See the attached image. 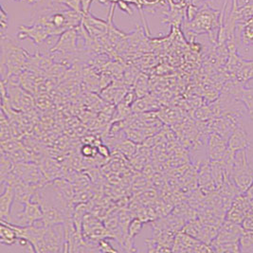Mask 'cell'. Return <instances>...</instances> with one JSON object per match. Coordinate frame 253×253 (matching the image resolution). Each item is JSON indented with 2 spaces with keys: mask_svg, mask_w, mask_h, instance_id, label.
I'll list each match as a JSON object with an SVG mask.
<instances>
[{
  "mask_svg": "<svg viewBox=\"0 0 253 253\" xmlns=\"http://www.w3.org/2000/svg\"><path fill=\"white\" fill-rule=\"evenodd\" d=\"M230 177L241 194H244L253 182V172L249 164L247 149L235 153Z\"/></svg>",
  "mask_w": 253,
  "mask_h": 253,
  "instance_id": "cell-1",
  "label": "cell"
},
{
  "mask_svg": "<svg viewBox=\"0 0 253 253\" xmlns=\"http://www.w3.org/2000/svg\"><path fill=\"white\" fill-rule=\"evenodd\" d=\"M57 35L61 34L59 33L57 29L48 21L47 17H42L32 27H20L18 38L21 40L30 38L35 44H41L47 37Z\"/></svg>",
  "mask_w": 253,
  "mask_h": 253,
  "instance_id": "cell-2",
  "label": "cell"
},
{
  "mask_svg": "<svg viewBox=\"0 0 253 253\" xmlns=\"http://www.w3.org/2000/svg\"><path fill=\"white\" fill-rule=\"evenodd\" d=\"M172 252L174 253H211V247L196 239L183 231H179L175 235Z\"/></svg>",
  "mask_w": 253,
  "mask_h": 253,
  "instance_id": "cell-3",
  "label": "cell"
},
{
  "mask_svg": "<svg viewBox=\"0 0 253 253\" xmlns=\"http://www.w3.org/2000/svg\"><path fill=\"white\" fill-rule=\"evenodd\" d=\"M43 219V210L41 205L34 201L30 200L23 204V209L21 211H19L15 219L12 220V224L17 226H32L35 225L38 221H42Z\"/></svg>",
  "mask_w": 253,
  "mask_h": 253,
  "instance_id": "cell-4",
  "label": "cell"
},
{
  "mask_svg": "<svg viewBox=\"0 0 253 253\" xmlns=\"http://www.w3.org/2000/svg\"><path fill=\"white\" fill-rule=\"evenodd\" d=\"M244 229L240 224L225 219L219 228L218 234L211 243H230L238 242Z\"/></svg>",
  "mask_w": 253,
  "mask_h": 253,
  "instance_id": "cell-5",
  "label": "cell"
},
{
  "mask_svg": "<svg viewBox=\"0 0 253 253\" xmlns=\"http://www.w3.org/2000/svg\"><path fill=\"white\" fill-rule=\"evenodd\" d=\"M2 193L0 196V221L8 223L12 222V206L15 200V194L10 183H3Z\"/></svg>",
  "mask_w": 253,
  "mask_h": 253,
  "instance_id": "cell-6",
  "label": "cell"
},
{
  "mask_svg": "<svg viewBox=\"0 0 253 253\" xmlns=\"http://www.w3.org/2000/svg\"><path fill=\"white\" fill-rule=\"evenodd\" d=\"M229 148L228 139L216 133H211L208 139V154L211 161H221Z\"/></svg>",
  "mask_w": 253,
  "mask_h": 253,
  "instance_id": "cell-7",
  "label": "cell"
},
{
  "mask_svg": "<svg viewBox=\"0 0 253 253\" xmlns=\"http://www.w3.org/2000/svg\"><path fill=\"white\" fill-rule=\"evenodd\" d=\"M76 40L77 34L74 29H70L63 33L52 51H59L62 53H71L76 50Z\"/></svg>",
  "mask_w": 253,
  "mask_h": 253,
  "instance_id": "cell-8",
  "label": "cell"
},
{
  "mask_svg": "<svg viewBox=\"0 0 253 253\" xmlns=\"http://www.w3.org/2000/svg\"><path fill=\"white\" fill-rule=\"evenodd\" d=\"M229 149L232 152H238L241 150L247 149L250 146V140L248 135L244 128L242 126H236L231 133L230 138L228 139Z\"/></svg>",
  "mask_w": 253,
  "mask_h": 253,
  "instance_id": "cell-9",
  "label": "cell"
},
{
  "mask_svg": "<svg viewBox=\"0 0 253 253\" xmlns=\"http://www.w3.org/2000/svg\"><path fill=\"white\" fill-rule=\"evenodd\" d=\"M0 242L2 245L6 246H13L17 244L18 235L16 231L13 230L11 224L5 221H0Z\"/></svg>",
  "mask_w": 253,
  "mask_h": 253,
  "instance_id": "cell-10",
  "label": "cell"
},
{
  "mask_svg": "<svg viewBox=\"0 0 253 253\" xmlns=\"http://www.w3.org/2000/svg\"><path fill=\"white\" fill-rule=\"evenodd\" d=\"M241 253H253V230H244L239 239Z\"/></svg>",
  "mask_w": 253,
  "mask_h": 253,
  "instance_id": "cell-11",
  "label": "cell"
},
{
  "mask_svg": "<svg viewBox=\"0 0 253 253\" xmlns=\"http://www.w3.org/2000/svg\"><path fill=\"white\" fill-rule=\"evenodd\" d=\"M81 154L85 159H94L97 156H99L98 147L92 144H84L81 148Z\"/></svg>",
  "mask_w": 253,
  "mask_h": 253,
  "instance_id": "cell-12",
  "label": "cell"
},
{
  "mask_svg": "<svg viewBox=\"0 0 253 253\" xmlns=\"http://www.w3.org/2000/svg\"><path fill=\"white\" fill-rule=\"evenodd\" d=\"M147 80L145 77H138V82L136 84V95H137V98H141L143 97L144 95H146L147 92Z\"/></svg>",
  "mask_w": 253,
  "mask_h": 253,
  "instance_id": "cell-13",
  "label": "cell"
},
{
  "mask_svg": "<svg viewBox=\"0 0 253 253\" xmlns=\"http://www.w3.org/2000/svg\"><path fill=\"white\" fill-rule=\"evenodd\" d=\"M109 238H105V239H101L99 241V252L102 253H117L118 251L115 250L114 248H112V246H110V244L108 243Z\"/></svg>",
  "mask_w": 253,
  "mask_h": 253,
  "instance_id": "cell-14",
  "label": "cell"
},
{
  "mask_svg": "<svg viewBox=\"0 0 253 253\" xmlns=\"http://www.w3.org/2000/svg\"><path fill=\"white\" fill-rule=\"evenodd\" d=\"M7 26H8V16H7L6 12L2 7V9H1V32H2V35H4V32L7 28Z\"/></svg>",
  "mask_w": 253,
  "mask_h": 253,
  "instance_id": "cell-15",
  "label": "cell"
},
{
  "mask_svg": "<svg viewBox=\"0 0 253 253\" xmlns=\"http://www.w3.org/2000/svg\"><path fill=\"white\" fill-rule=\"evenodd\" d=\"M98 153L103 158H108L109 155H110V151L107 148V146L103 145V144H100L98 146Z\"/></svg>",
  "mask_w": 253,
  "mask_h": 253,
  "instance_id": "cell-16",
  "label": "cell"
},
{
  "mask_svg": "<svg viewBox=\"0 0 253 253\" xmlns=\"http://www.w3.org/2000/svg\"><path fill=\"white\" fill-rule=\"evenodd\" d=\"M92 1L93 0H80L81 6H82V10H83L84 14H87Z\"/></svg>",
  "mask_w": 253,
  "mask_h": 253,
  "instance_id": "cell-17",
  "label": "cell"
},
{
  "mask_svg": "<svg viewBox=\"0 0 253 253\" xmlns=\"http://www.w3.org/2000/svg\"><path fill=\"white\" fill-rule=\"evenodd\" d=\"M118 5L121 7V10H123V11L126 12L127 13H129V14H132V11H131V9L129 8L128 3H127L126 0H123V1L119 2V3H118Z\"/></svg>",
  "mask_w": 253,
  "mask_h": 253,
  "instance_id": "cell-18",
  "label": "cell"
},
{
  "mask_svg": "<svg viewBox=\"0 0 253 253\" xmlns=\"http://www.w3.org/2000/svg\"><path fill=\"white\" fill-rule=\"evenodd\" d=\"M244 195L248 197V199L253 202V184L251 185V187L244 193Z\"/></svg>",
  "mask_w": 253,
  "mask_h": 253,
  "instance_id": "cell-19",
  "label": "cell"
},
{
  "mask_svg": "<svg viewBox=\"0 0 253 253\" xmlns=\"http://www.w3.org/2000/svg\"><path fill=\"white\" fill-rule=\"evenodd\" d=\"M100 2H111L112 3V7H115L116 4H118L119 2H121V1H123V0H99Z\"/></svg>",
  "mask_w": 253,
  "mask_h": 253,
  "instance_id": "cell-20",
  "label": "cell"
},
{
  "mask_svg": "<svg viewBox=\"0 0 253 253\" xmlns=\"http://www.w3.org/2000/svg\"><path fill=\"white\" fill-rule=\"evenodd\" d=\"M15 1H22V0H15ZM23 1H28L29 3L34 4V3H36V2H37V1H39V0H23Z\"/></svg>",
  "mask_w": 253,
  "mask_h": 253,
  "instance_id": "cell-21",
  "label": "cell"
}]
</instances>
